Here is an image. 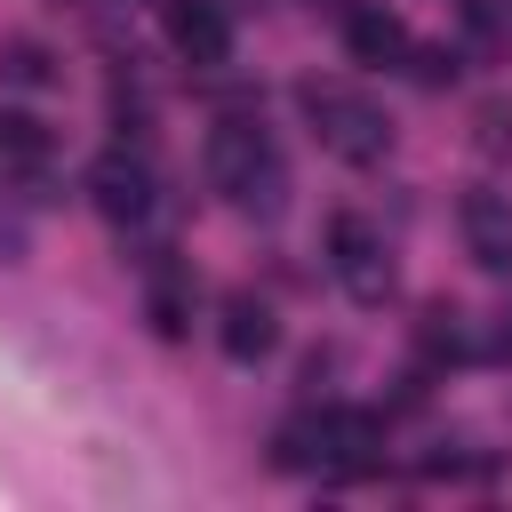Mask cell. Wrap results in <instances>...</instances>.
I'll list each match as a JSON object with an SVG mask.
<instances>
[{
	"label": "cell",
	"mask_w": 512,
	"mask_h": 512,
	"mask_svg": "<svg viewBox=\"0 0 512 512\" xmlns=\"http://www.w3.org/2000/svg\"><path fill=\"white\" fill-rule=\"evenodd\" d=\"M296 104H304L312 136H320L336 160H352V168L384 160L392 120H384V104H376V96H360V88H344V80H304V88H296Z\"/></svg>",
	"instance_id": "2"
},
{
	"label": "cell",
	"mask_w": 512,
	"mask_h": 512,
	"mask_svg": "<svg viewBox=\"0 0 512 512\" xmlns=\"http://www.w3.org/2000/svg\"><path fill=\"white\" fill-rule=\"evenodd\" d=\"M488 352H496V360H512V304L496 312V328H488Z\"/></svg>",
	"instance_id": "15"
},
{
	"label": "cell",
	"mask_w": 512,
	"mask_h": 512,
	"mask_svg": "<svg viewBox=\"0 0 512 512\" xmlns=\"http://www.w3.org/2000/svg\"><path fill=\"white\" fill-rule=\"evenodd\" d=\"M8 256H24V224H16V216H0V264H8Z\"/></svg>",
	"instance_id": "16"
},
{
	"label": "cell",
	"mask_w": 512,
	"mask_h": 512,
	"mask_svg": "<svg viewBox=\"0 0 512 512\" xmlns=\"http://www.w3.org/2000/svg\"><path fill=\"white\" fill-rule=\"evenodd\" d=\"M328 264H336L352 304H384L392 296V248H384V232L368 216H336L328 224Z\"/></svg>",
	"instance_id": "3"
},
{
	"label": "cell",
	"mask_w": 512,
	"mask_h": 512,
	"mask_svg": "<svg viewBox=\"0 0 512 512\" xmlns=\"http://www.w3.org/2000/svg\"><path fill=\"white\" fill-rule=\"evenodd\" d=\"M168 40L184 64H224L232 56V24L216 0H168Z\"/></svg>",
	"instance_id": "6"
},
{
	"label": "cell",
	"mask_w": 512,
	"mask_h": 512,
	"mask_svg": "<svg viewBox=\"0 0 512 512\" xmlns=\"http://www.w3.org/2000/svg\"><path fill=\"white\" fill-rule=\"evenodd\" d=\"M152 328H160V336H184V328H192V296H184L176 280H152Z\"/></svg>",
	"instance_id": "13"
},
{
	"label": "cell",
	"mask_w": 512,
	"mask_h": 512,
	"mask_svg": "<svg viewBox=\"0 0 512 512\" xmlns=\"http://www.w3.org/2000/svg\"><path fill=\"white\" fill-rule=\"evenodd\" d=\"M464 240H472V264L512 272V208H504L496 192H472V200H464Z\"/></svg>",
	"instance_id": "9"
},
{
	"label": "cell",
	"mask_w": 512,
	"mask_h": 512,
	"mask_svg": "<svg viewBox=\"0 0 512 512\" xmlns=\"http://www.w3.org/2000/svg\"><path fill=\"white\" fill-rule=\"evenodd\" d=\"M0 80H8V88H48L56 64H48L40 40H8V48H0Z\"/></svg>",
	"instance_id": "12"
},
{
	"label": "cell",
	"mask_w": 512,
	"mask_h": 512,
	"mask_svg": "<svg viewBox=\"0 0 512 512\" xmlns=\"http://www.w3.org/2000/svg\"><path fill=\"white\" fill-rule=\"evenodd\" d=\"M384 456V424L368 408H328L320 416V472H368Z\"/></svg>",
	"instance_id": "5"
},
{
	"label": "cell",
	"mask_w": 512,
	"mask_h": 512,
	"mask_svg": "<svg viewBox=\"0 0 512 512\" xmlns=\"http://www.w3.org/2000/svg\"><path fill=\"white\" fill-rule=\"evenodd\" d=\"M88 200H96L112 224H136V216H152V168H144L136 152H104V160L88 168Z\"/></svg>",
	"instance_id": "4"
},
{
	"label": "cell",
	"mask_w": 512,
	"mask_h": 512,
	"mask_svg": "<svg viewBox=\"0 0 512 512\" xmlns=\"http://www.w3.org/2000/svg\"><path fill=\"white\" fill-rule=\"evenodd\" d=\"M56 160V136L32 112H0V184H40Z\"/></svg>",
	"instance_id": "7"
},
{
	"label": "cell",
	"mask_w": 512,
	"mask_h": 512,
	"mask_svg": "<svg viewBox=\"0 0 512 512\" xmlns=\"http://www.w3.org/2000/svg\"><path fill=\"white\" fill-rule=\"evenodd\" d=\"M216 336H224V352H232V360H264V352L280 344V320H272V304H264V296H248V288H240V296H224V328H216Z\"/></svg>",
	"instance_id": "8"
},
{
	"label": "cell",
	"mask_w": 512,
	"mask_h": 512,
	"mask_svg": "<svg viewBox=\"0 0 512 512\" xmlns=\"http://www.w3.org/2000/svg\"><path fill=\"white\" fill-rule=\"evenodd\" d=\"M208 184H216L232 208H248V216H272L280 192H288L280 152H272V136H264L256 120H216V128H208Z\"/></svg>",
	"instance_id": "1"
},
{
	"label": "cell",
	"mask_w": 512,
	"mask_h": 512,
	"mask_svg": "<svg viewBox=\"0 0 512 512\" xmlns=\"http://www.w3.org/2000/svg\"><path fill=\"white\" fill-rule=\"evenodd\" d=\"M416 344H424V360H464V312L456 304H424Z\"/></svg>",
	"instance_id": "11"
},
{
	"label": "cell",
	"mask_w": 512,
	"mask_h": 512,
	"mask_svg": "<svg viewBox=\"0 0 512 512\" xmlns=\"http://www.w3.org/2000/svg\"><path fill=\"white\" fill-rule=\"evenodd\" d=\"M408 64H416L424 88H448V80H456V56H448V48H408Z\"/></svg>",
	"instance_id": "14"
},
{
	"label": "cell",
	"mask_w": 512,
	"mask_h": 512,
	"mask_svg": "<svg viewBox=\"0 0 512 512\" xmlns=\"http://www.w3.org/2000/svg\"><path fill=\"white\" fill-rule=\"evenodd\" d=\"M344 48L360 56V64H408V24L392 16V8H352V24H344Z\"/></svg>",
	"instance_id": "10"
}]
</instances>
